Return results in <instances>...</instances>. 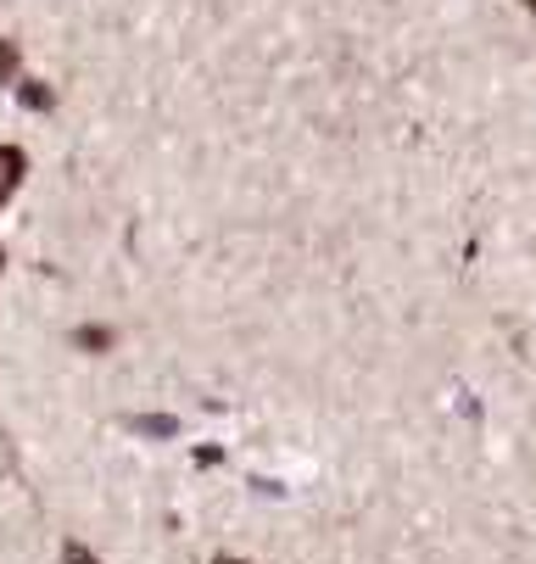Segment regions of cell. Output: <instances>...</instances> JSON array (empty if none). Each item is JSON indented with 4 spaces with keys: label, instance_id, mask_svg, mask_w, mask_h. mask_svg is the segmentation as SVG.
I'll list each match as a JSON object with an SVG mask.
<instances>
[{
    "label": "cell",
    "instance_id": "obj_1",
    "mask_svg": "<svg viewBox=\"0 0 536 564\" xmlns=\"http://www.w3.org/2000/svg\"><path fill=\"white\" fill-rule=\"evenodd\" d=\"M23 185H29V151L18 140H0V218H7ZM0 274H7V240H0Z\"/></svg>",
    "mask_w": 536,
    "mask_h": 564
},
{
    "label": "cell",
    "instance_id": "obj_2",
    "mask_svg": "<svg viewBox=\"0 0 536 564\" xmlns=\"http://www.w3.org/2000/svg\"><path fill=\"white\" fill-rule=\"evenodd\" d=\"M18 78H23V56H18V40H0V85H12V90H18Z\"/></svg>",
    "mask_w": 536,
    "mask_h": 564
},
{
    "label": "cell",
    "instance_id": "obj_3",
    "mask_svg": "<svg viewBox=\"0 0 536 564\" xmlns=\"http://www.w3.org/2000/svg\"><path fill=\"white\" fill-rule=\"evenodd\" d=\"M62 564H107V558H101V553H90L79 536H67V542H62Z\"/></svg>",
    "mask_w": 536,
    "mask_h": 564
},
{
    "label": "cell",
    "instance_id": "obj_4",
    "mask_svg": "<svg viewBox=\"0 0 536 564\" xmlns=\"http://www.w3.org/2000/svg\"><path fill=\"white\" fill-rule=\"evenodd\" d=\"M18 96H23L34 112H45V107H51V90H45V85H34V78H18Z\"/></svg>",
    "mask_w": 536,
    "mask_h": 564
},
{
    "label": "cell",
    "instance_id": "obj_5",
    "mask_svg": "<svg viewBox=\"0 0 536 564\" xmlns=\"http://www.w3.org/2000/svg\"><path fill=\"white\" fill-rule=\"evenodd\" d=\"M129 431H140V436H179V420H129Z\"/></svg>",
    "mask_w": 536,
    "mask_h": 564
},
{
    "label": "cell",
    "instance_id": "obj_6",
    "mask_svg": "<svg viewBox=\"0 0 536 564\" xmlns=\"http://www.w3.org/2000/svg\"><path fill=\"white\" fill-rule=\"evenodd\" d=\"M73 341H79V347H107L112 330H73Z\"/></svg>",
    "mask_w": 536,
    "mask_h": 564
},
{
    "label": "cell",
    "instance_id": "obj_7",
    "mask_svg": "<svg viewBox=\"0 0 536 564\" xmlns=\"http://www.w3.org/2000/svg\"><path fill=\"white\" fill-rule=\"evenodd\" d=\"M212 564H252V558H236V553H218Z\"/></svg>",
    "mask_w": 536,
    "mask_h": 564
},
{
    "label": "cell",
    "instance_id": "obj_8",
    "mask_svg": "<svg viewBox=\"0 0 536 564\" xmlns=\"http://www.w3.org/2000/svg\"><path fill=\"white\" fill-rule=\"evenodd\" d=\"M519 7H525V12H530V18H536V0H519Z\"/></svg>",
    "mask_w": 536,
    "mask_h": 564
}]
</instances>
